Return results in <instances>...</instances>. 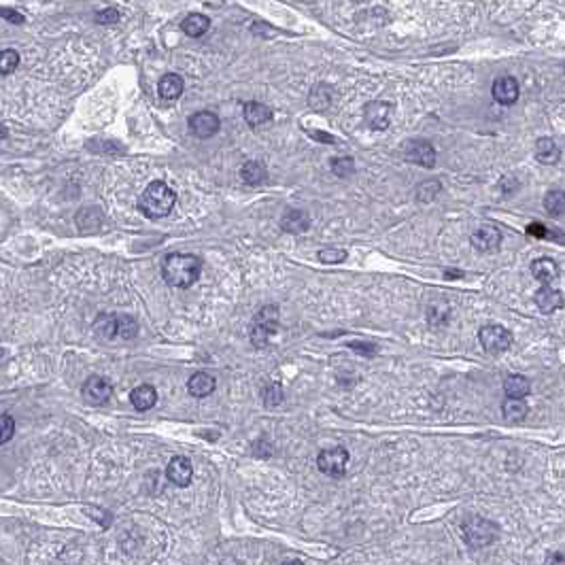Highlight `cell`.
Masks as SVG:
<instances>
[{"label":"cell","mask_w":565,"mask_h":565,"mask_svg":"<svg viewBox=\"0 0 565 565\" xmlns=\"http://www.w3.org/2000/svg\"><path fill=\"white\" fill-rule=\"evenodd\" d=\"M130 402L137 410L145 412V410H149V408H153L157 404V391L151 385H141V387H137L134 391H132Z\"/></svg>","instance_id":"19"},{"label":"cell","mask_w":565,"mask_h":565,"mask_svg":"<svg viewBox=\"0 0 565 565\" xmlns=\"http://www.w3.org/2000/svg\"><path fill=\"white\" fill-rule=\"evenodd\" d=\"M117 19H119L117 9H105L103 13H98V17H96L98 24H113V21H117Z\"/></svg>","instance_id":"33"},{"label":"cell","mask_w":565,"mask_h":565,"mask_svg":"<svg viewBox=\"0 0 565 565\" xmlns=\"http://www.w3.org/2000/svg\"><path fill=\"white\" fill-rule=\"evenodd\" d=\"M166 478L177 487H187L193 478V465L187 457H173L168 468H166Z\"/></svg>","instance_id":"12"},{"label":"cell","mask_w":565,"mask_h":565,"mask_svg":"<svg viewBox=\"0 0 565 565\" xmlns=\"http://www.w3.org/2000/svg\"><path fill=\"white\" fill-rule=\"evenodd\" d=\"M0 421H3V436H0V442L3 444H7L11 438H13V434H15V421H13V417L11 415H3L0 417Z\"/></svg>","instance_id":"30"},{"label":"cell","mask_w":565,"mask_h":565,"mask_svg":"<svg viewBox=\"0 0 565 565\" xmlns=\"http://www.w3.org/2000/svg\"><path fill=\"white\" fill-rule=\"evenodd\" d=\"M202 270V261L189 253H173L164 259L162 275L164 281L173 287H189L198 281Z\"/></svg>","instance_id":"1"},{"label":"cell","mask_w":565,"mask_h":565,"mask_svg":"<svg viewBox=\"0 0 565 565\" xmlns=\"http://www.w3.org/2000/svg\"><path fill=\"white\" fill-rule=\"evenodd\" d=\"M181 28H183V32H185L187 37L198 39V37H202V35H207V32H209L211 19L207 15H202V13H191V15H187L183 19Z\"/></svg>","instance_id":"20"},{"label":"cell","mask_w":565,"mask_h":565,"mask_svg":"<svg viewBox=\"0 0 565 565\" xmlns=\"http://www.w3.org/2000/svg\"><path fill=\"white\" fill-rule=\"evenodd\" d=\"M17 64H19V55L17 51L13 49H5L3 53H0V75L7 77L9 73H13L17 69Z\"/></svg>","instance_id":"28"},{"label":"cell","mask_w":565,"mask_h":565,"mask_svg":"<svg viewBox=\"0 0 565 565\" xmlns=\"http://www.w3.org/2000/svg\"><path fill=\"white\" fill-rule=\"evenodd\" d=\"M283 229L291 232V234H302L304 229H308L311 221H308V215L304 211H297V209H291L283 215V221H281Z\"/></svg>","instance_id":"22"},{"label":"cell","mask_w":565,"mask_h":565,"mask_svg":"<svg viewBox=\"0 0 565 565\" xmlns=\"http://www.w3.org/2000/svg\"><path fill=\"white\" fill-rule=\"evenodd\" d=\"M527 234H529V236H536V238H548L550 232H548L544 225H540V223H531V225L527 227Z\"/></svg>","instance_id":"34"},{"label":"cell","mask_w":565,"mask_h":565,"mask_svg":"<svg viewBox=\"0 0 565 565\" xmlns=\"http://www.w3.org/2000/svg\"><path fill=\"white\" fill-rule=\"evenodd\" d=\"M478 340H480L483 349L489 355H500V353H504V351L510 349L512 334H510L506 327H502V325H485L478 331Z\"/></svg>","instance_id":"6"},{"label":"cell","mask_w":565,"mask_h":565,"mask_svg":"<svg viewBox=\"0 0 565 565\" xmlns=\"http://www.w3.org/2000/svg\"><path fill=\"white\" fill-rule=\"evenodd\" d=\"M177 202V193L164 181H153L139 198V209L147 217H166Z\"/></svg>","instance_id":"2"},{"label":"cell","mask_w":565,"mask_h":565,"mask_svg":"<svg viewBox=\"0 0 565 565\" xmlns=\"http://www.w3.org/2000/svg\"><path fill=\"white\" fill-rule=\"evenodd\" d=\"M504 391H506V397H510V400H523L525 395H529L531 385L525 376L512 374L504 381Z\"/></svg>","instance_id":"23"},{"label":"cell","mask_w":565,"mask_h":565,"mask_svg":"<svg viewBox=\"0 0 565 565\" xmlns=\"http://www.w3.org/2000/svg\"><path fill=\"white\" fill-rule=\"evenodd\" d=\"M3 19H7V21H13V24H21V21H24L21 13L13 11V9H7V7H3Z\"/></svg>","instance_id":"36"},{"label":"cell","mask_w":565,"mask_h":565,"mask_svg":"<svg viewBox=\"0 0 565 565\" xmlns=\"http://www.w3.org/2000/svg\"><path fill=\"white\" fill-rule=\"evenodd\" d=\"M502 412H504V419L510 421V423H519L527 417V404L523 400H510L506 397L504 404H502Z\"/></svg>","instance_id":"25"},{"label":"cell","mask_w":565,"mask_h":565,"mask_svg":"<svg viewBox=\"0 0 565 565\" xmlns=\"http://www.w3.org/2000/svg\"><path fill=\"white\" fill-rule=\"evenodd\" d=\"M531 275H534V279L540 281L544 287H548L559 277V266L550 257H540V259H536L534 263H531Z\"/></svg>","instance_id":"15"},{"label":"cell","mask_w":565,"mask_h":565,"mask_svg":"<svg viewBox=\"0 0 565 565\" xmlns=\"http://www.w3.org/2000/svg\"><path fill=\"white\" fill-rule=\"evenodd\" d=\"M241 177L249 185H259L266 179V168L261 162H245L241 168Z\"/></svg>","instance_id":"26"},{"label":"cell","mask_w":565,"mask_h":565,"mask_svg":"<svg viewBox=\"0 0 565 565\" xmlns=\"http://www.w3.org/2000/svg\"><path fill=\"white\" fill-rule=\"evenodd\" d=\"M544 565H565V550H553L546 557Z\"/></svg>","instance_id":"35"},{"label":"cell","mask_w":565,"mask_h":565,"mask_svg":"<svg viewBox=\"0 0 565 565\" xmlns=\"http://www.w3.org/2000/svg\"><path fill=\"white\" fill-rule=\"evenodd\" d=\"M157 94L162 101L166 103H175L177 98L183 94V79L179 75H164L157 83Z\"/></svg>","instance_id":"16"},{"label":"cell","mask_w":565,"mask_h":565,"mask_svg":"<svg viewBox=\"0 0 565 565\" xmlns=\"http://www.w3.org/2000/svg\"><path fill=\"white\" fill-rule=\"evenodd\" d=\"M279 327V311L277 306H266L257 313L251 327V342L255 347H266L270 342V336Z\"/></svg>","instance_id":"5"},{"label":"cell","mask_w":565,"mask_h":565,"mask_svg":"<svg viewBox=\"0 0 565 565\" xmlns=\"http://www.w3.org/2000/svg\"><path fill=\"white\" fill-rule=\"evenodd\" d=\"M536 157H538L540 164L550 166V164H557V162H559L561 151H559V147H557V143H555L553 139H540V141L536 143Z\"/></svg>","instance_id":"24"},{"label":"cell","mask_w":565,"mask_h":565,"mask_svg":"<svg viewBox=\"0 0 565 565\" xmlns=\"http://www.w3.org/2000/svg\"><path fill=\"white\" fill-rule=\"evenodd\" d=\"M544 209H546L553 217L565 215V191H559V189L548 191L546 198H544Z\"/></svg>","instance_id":"27"},{"label":"cell","mask_w":565,"mask_h":565,"mask_svg":"<svg viewBox=\"0 0 565 565\" xmlns=\"http://www.w3.org/2000/svg\"><path fill=\"white\" fill-rule=\"evenodd\" d=\"M215 387H217L215 379L211 374H207V372L193 374L189 379V383H187V389H189V393L193 397H207V395H211L215 391Z\"/></svg>","instance_id":"21"},{"label":"cell","mask_w":565,"mask_h":565,"mask_svg":"<svg viewBox=\"0 0 565 565\" xmlns=\"http://www.w3.org/2000/svg\"><path fill=\"white\" fill-rule=\"evenodd\" d=\"M500 243H502L500 229H497L495 225H491V223H485V225L476 227L474 234H472V247L478 249L480 253L495 251L497 247H500Z\"/></svg>","instance_id":"11"},{"label":"cell","mask_w":565,"mask_h":565,"mask_svg":"<svg viewBox=\"0 0 565 565\" xmlns=\"http://www.w3.org/2000/svg\"><path fill=\"white\" fill-rule=\"evenodd\" d=\"M404 157L423 168H431L436 164V149L427 141H408L404 145Z\"/></svg>","instance_id":"9"},{"label":"cell","mask_w":565,"mask_h":565,"mask_svg":"<svg viewBox=\"0 0 565 565\" xmlns=\"http://www.w3.org/2000/svg\"><path fill=\"white\" fill-rule=\"evenodd\" d=\"M391 115H393V105L385 103V101H374L365 107V121L372 130H385L391 123Z\"/></svg>","instance_id":"13"},{"label":"cell","mask_w":565,"mask_h":565,"mask_svg":"<svg viewBox=\"0 0 565 565\" xmlns=\"http://www.w3.org/2000/svg\"><path fill=\"white\" fill-rule=\"evenodd\" d=\"M317 465L319 470L331 478H338L347 472V465H349V453L347 449L342 446H334V449H325L319 453L317 457Z\"/></svg>","instance_id":"7"},{"label":"cell","mask_w":565,"mask_h":565,"mask_svg":"<svg viewBox=\"0 0 565 565\" xmlns=\"http://www.w3.org/2000/svg\"><path fill=\"white\" fill-rule=\"evenodd\" d=\"M113 395V385L105 376H89L83 385V397L89 404H107Z\"/></svg>","instance_id":"8"},{"label":"cell","mask_w":565,"mask_h":565,"mask_svg":"<svg viewBox=\"0 0 565 565\" xmlns=\"http://www.w3.org/2000/svg\"><path fill=\"white\" fill-rule=\"evenodd\" d=\"M219 117L211 111H200L189 117V130L198 139H211L219 132Z\"/></svg>","instance_id":"10"},{"label":"cell","mask_w":565,"mask_h":565,"mask_svg":"<svg viewBox=\"0 0 565 565\" xmlns=\"http://www.w3.org/2000/svg\"><path fill=\"white\" fill-rule=\"evenodd\" d=\"M461 534L472 548H485L497 538V525L483 516H470L461 525Z\"/></svg>","instance_id":"4"},{"label":"cell","mask_w":565,"mask_h":565,"mask_svg":"<svg viewBox=\"0 0 565 565\" xmlns=\"http://www.w3.org/2000/svg\"><path fill=\"white\" fill-rule=\"evenodd\" d=\"M243 115L251 128H261L272 121V111L261 103H247L243 109Z\"/></svg>","instance_id":"18"},{"label":"cell","mask_w":565,"mask_h":565,"mask_svg":"<svg viewBox=\"0 0 565 565\" xmlns=\"http://www.w3.org/2000/svg\"><path fill=\"white\" fill-rule=\"evenodd\" d=\"M536 304L544 315H550V313H555V311H559L563 306V295L555 287H542L536 293Z\"/></svg>","instance_id":"17"},{"label":"cell","mask_w":565,"mask_h":565,"mask_svg":"<svg viewBox=\"0 0 565 565\" xmlns=\"http://www.w3.org/2000/svg\"><path fill=\"white\" fill-rule=\"evenodd\" d=\"M283 565H304L302 561H297V559H293V561H287V563H283Z\"/></svg>","instance_id":"38"},{"label":"cell","mask_w":565,"mask_h":565,"mask_svg":"<svg viewBox=\"0 0 565 565\" xmlns=\"http://www.w3.org/2000/svg\"><path fill=\"white\" fill-rule=\"evenodd\" d=\"M96 331L107 340H132L139 334V323L130 315H103L96 323Z\"/></svg>","instance_id":"3"},{"label":"cell","mask_w":565,"mask_h":565,"mask_svg":"<svg viewBox=\"0 0 565 565\" xmlns=\"http://www.w3.org/2000/svg\"><path fill=\"white\" fill-rule=\"evenodd\" d=\"M493 98L500 105H514L519 98V83L512 77H500L493 83Z\"/></svg>","instance_id":"14"},{"label":"cell","mask_w":565,"mask_h":565,"mask_svg":"<svg viewBox=\"0 0 565 565\" xmlns=\"http://www.w3.org/2000/svg\"><path fill=\"white\" fill-rule=\"evenodd\" d=\"M331 168L338 177H349L355 173V162L351 157H338V159H331Z\"/></svg>","instance_id":"29"},{"label":"cell","mask_w":565,"mask_h":565,"mask_svg":"<svg viewBox=\"0 0 565 565\" xmlns=\"http://www.w3.org/2000/svg\"><path fill=\"white\" fill-rule=\"evenodd\" d=\"M319 257H321V261H327V263H338V261L347 259V251L345 249H327V251H321Z\"/></svg>","instance_id":"31"},{"label":"cell","mask_w":565,"mask_h":565,"mask_svg":"<svg viewBox=\"0 0 565 565\" xmlns=\"http://www.w3.org/2000/svg\"><path fill=\"white\" fill-rule=\"evenodd\" d=\"M313 137H315V139H319V141H327V143H331V141H334V139L325 137V132H313Z\"/></svg>","instance_id":"37"},{"label":"cell","mask_w":565,"mask_h":565,"mask_svg":"<svg viewBox=\"0 0 565 565\" xmlns=\"http://www.w3.org/2000/svg\"><path fill=\"white\" fill-rule=\"evenodd\" d=\"M349 349L357 351V353H361V355H365V357H372V355H376V351H379V347L372 345V342H349Z\"/></svg>","instance_id":"32"}]
</instances>
